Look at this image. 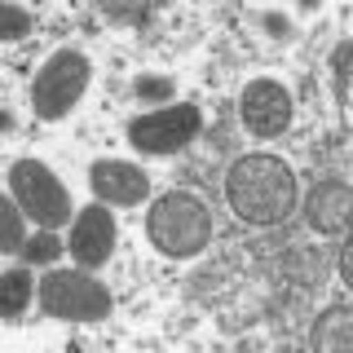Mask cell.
<instances>
[{"instance_id":"1","label":"cell","mask_w":353,"mask_h":353,"mask_svg":"<svg viewBox=\"0 0 353 353\" xmlns=\"http://www.w3.org/2000/svg\"><path fill=\"white\" fill-rule=\"evenodd\" d=\"M296 172L279 154H243L225 172V203L243 225H279L296 212Z\"/></svg>"},{"instance_id":"2","label":"cell","mask_w":353,"mask_h":353,"mask_svg":"<svg viewBox=\"0 0 353 353\" xmlns=\"http://www.w3.org/2000/svg\"><path fill=\"white\" fill-rule=\"evenodd\" d=\"M146 234L150 243L172 261H190L212 243V212L185 190H168L150 203L146 212Z\"/></svg>"},{"instance_id":"3","label":"cell","mask_w":353,"mask_h":353,"mask_svg":"<svg viewBox=\"0 0 353 353\" xmlns=\"http://www.w3.org/2000/svg\"><path fill=\"white\" fill-rule=\"evenodd\" d=\"M110 292L88 270H53L40 279V309L62 323H106L110 318Z\"/></svg>"},{"instance_id":"4","label":"cell","mask_w":353,"mask_h":353,"mask_svg":"<svg viewBox=\"0 0 353 353\" xmlns=\"http://www.w3.org/2000/svg\"><path fill=\"white\" fill-rule=\"evenodd\" d=\"M88 75H93V66H88L80 49H58L36 71V80H31V110H36V119H49V124L66 119L75 110V102L84 97Z\"/></svg>"},{"instance_id":"5","label":"cell","mask_w":353,"mask_h":353,"mask_svg":"<svg viewBox=\"0 0 353 353\" xmlns=\"http://www.w3.org/2000/svg\"><path fill=\"white\" fill-rule=\"evenodd\" d=\"M9 194H14V203L40 230H58L71 221V194L53 176V168H44L40 159H14L9 163Z\"/></svg>"},{"instance_id":"6","label":"cell","mask_w":353,"mask_h":353,"mask_svg":"<svg viewBox=\"0 0 353 353\" xmlns=\"http://www.w3.org/2000/svg\"><path fill=\"white\" fill-rule=\"evenodd\" d=\"M199 137V106L176 102L128 119V146L141 154H176Z\"/></svg>"},{"instance_id":"7","label":"cell","mask_w":353,"mask_h":353,"mask_svg":"<svg viewBox=\"0 0 353 353\" xmlns=\"http://www.w3.org/2000/svg\"><path fill=\"white\" fill-rule=\"evenodd\" d=\"M292 115L296 102L279 80H248V88L239 93V119L252 137H283L292 128Z\"/></svg>"},{"instance_id":"8","label":"cell","mask_w":353,"mask_h":353,"mask_svg":"<svg viewBox=\"0 0 353 353\" xmlns=\"http://www.w3.org/2000/svg\"><path fill=\"white\" fill-rule=\"evenodd\" d=\"M88 185H93L97 203H106V208H137L150 194V176L137 163H124V159H97L88 168Z\"/></svg>"},{"instance_id":"9","label":"cell","mask_w":353,"mask_h":353,"mask_svg":"<svg viewBox=\"0 0 353 353\" xmlns=\"http://www.w3.org/2000/svg\"><path fill=\"white\" fill-rule=\"evenodd\" d=\"M66 248H71V256L80 261V270H97V265L110 261V252H115V216L106 212V203L80 208Z\"/></svg>"},{"instance_id":"10","label":"cell","mask_w":353,"mask_h":353,"mask_svg":"<svg viewBox=\"0 0 353 353\" xmlns=\"http://www.w3.org/2000/svg\"><path fill=\"white\" fill-rule=\"evenodd\" d=\"M353 212V190L345 181H318L305 199V221L318 234H345Z\"/></svg>"},{"instance_id":"11","label":"cell","mask_w":353,"mask_h":353,"mask_svg":"<svg viewBox=\"0 0 353 353\" xmlns=\"http://www.w3.org/2000/svg\"><path fill=\"white\" fill-rule=\"evenodd\" d=\"M349 331H353L349 305H331V309L318 314V323H314V345L323 353H345L349 349Z\"/></svg>"},{"instance_id":"12","label":"cell","mask_w":353,"mask_h":353,"mask_svg":"<svg viewBox=\"0 0 353 353\" xmlns=\"http://www.w3.org/2000/svg\"><path fill=\"white\" fill-rule=\"evenodd\" d=\"M0 287H5V296H0V309H5V318H18L22 309L31 305V296H36V283H31L27 270H9L5 279H0Z\"/></svg>"},{"instance_id":"13","label":"cell","mask_w":353,"mask_h":353,"mask_svg":"<svg viewBox=\"0 0 353 353\" xmlns=\"http://www.w3.org/2000/svg\"><path fill=\"white\" fill-rule=\"evenodd\" d=\"M349 58H353V44L340 40L336 53H331V84H336V106H340V115H349Z\"/></svg>"},{"instance_id":"14","label":"cell","mask_w":353,"mask_h":353,"mask_svg":"<svg viewBox=\"0 0 353 353\" xmlns=\"http://www.w3.org/2000/svg\"><path fill=\"white\" fill-rule=\"evenodd\" d=\"M22 256H27L31 265H49V261L62 256V243H58L53 230H40V234H31L27 243H22Z\"/></svg>"},{"instance_id":"15","label":"cell","mask_w":353,"mask_h":353,"mask_svg":"<svg viewBox=\"0 0 353 353\" xmlns=\"http://www.w3.org/2000/svg\"><path fill=\"white\" fill-rule=\"evenodd\" d=\"M0 212H5V252H22V243H27V212L9 199V203H0Z\"/></svg>"},{"instance_id":"16","label":"cell","mask_w":353,"mask_h":353,"mask_svg":"<svg viewBox=\"0 0 353 353\" xmlns=\"http://www.w3.org/2000/svg\"><path fill=\"white\" fill-rule=\"evenodd\" d=\"M0 18H5V27H0V36H5V40H22L31 27H36V18H31L22 5H5V9H0Z\"/></svg>"},{"instance_id":"17","label":"cell","mask_w":353,"mask_h":353,"mask_svg":"<svg viewBox=\"0 0 353 353\" xmlns=\"http://www.w3.org/2000/svg\"><path fill=\"white\" fill-rule=\"evenodd\" d=\"M132 93L146 97V102H163V97H172V84L168 80H146V75H141V80L132 84Z\"/></svg>"},{"instance_id":"18","label":"cell","mask_w":353,"mask_h":353,"mask_svg":"<svg viewBox=\"0 0 353 353\" xmlns=\"http://www.w3.org/2000/svg\"><path fill=\"white\" fill-rule=\"evenodd\" d=\"M265 22H270V31H283V36H287V18H279V14H270V18H265Z\"/></svg>"}]
</instances>
